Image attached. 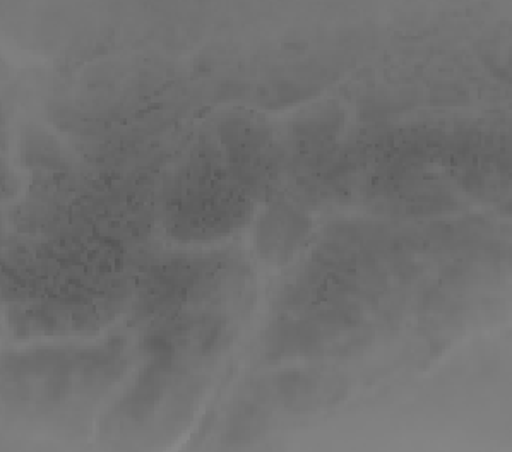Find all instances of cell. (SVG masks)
I'll list each match as a JSON object with an SVG mask.
<instances>
[{
  "instance_id": "1",
  "label": "cell",
  "mask_w": 512,
  "mask_h": 452,
  "mask_svg": "<svg viewBox=\"0 0 512 452\" xmlns=\"http://www.w3.org/2000/svg\"><path fill=\"white\" fill-rule=\"evenodd\" d=\"M305 225L292 209H278L269 213L261 225L262 252L269 257L292 256V247L300 242Z\"/></svg>"
}]
</instances>
